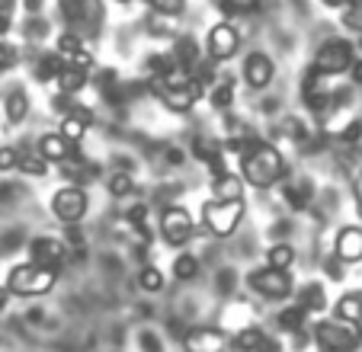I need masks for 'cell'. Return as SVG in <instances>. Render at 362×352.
I'll list each match as a JSON object with an SVG mask.
<instances>
[{
  "instance_id": "6da1fadb",
  "label": "cell",
  "mask_w": 362,
  "mask_h": 352,
  "mask_svg": "<svg viewBox=\"0 0 362 352\" xmlns=\"http://www.w3.org/2000/svg\"><path fill=\"white\" fill-rule=\"evenodd\" d=\"M240 180L260 192L273 189L276 183L286 180V157H282L279 148H273L269 141L253 138V141L240 151Z\"/></svg>"
},
{
  "instance_id": "7a4b0ae2",
  "label": "cell",
  "mask_w": 362,
  "mask_h": 352,
  "mask_svg": "<svg viewBox=\"0 0 362 352\" xmlns=\"http://www.w3.org/2000/svg\"><path fill=\"white\" fill-rule=\"evenodd\" d=\"M151 90L160 96L170 112H189L199 100L205 96V83L199 81L192 71L180 68V64H170L160 74H151Z\"/></svg>"
},
{
  "instance_id": "3957f363",
  "label": "cell",
  "mask_w": 362,
  "mask_h": 352,
  "mask_svg": "<svg viewBox=\"0 0 362 352\" xmlns=\"http://www.w3.org/2000/svg\"><path fill=\"white\" fill-rule=\"evenodd\" d=\"M58 282V269L52 266H35V263H20L10 269L7 276V291L16 298H42L55 288Z\"/></svg>"
},
{
  "instance_id": "277c9868",
  "label": "cell",
  "mask_w": 362,
  "mask_h": 352,
  "mask_svg": "<svg viewBox=\"0 0 362 352\" xmlns=\"http://www.w3.org/2000/svg\"><path fill=\"white\" fill-rule=\"evenodd\" d=\"M244 215H247L244 199H228V202L212 199V202L202 205V224L209 234H215V237H231L234 230L240 228Z\"/></svg>"
},
{
  "instance_id": "5b68a950",
  "label": "cell",
  "mask_w": 362,
  "mask_h": 352,
  "mask_svg": "<svg viewBox=\"0 0 362 352\" xmlns=\"http://www.w3.org/2000/svg\"><path fill=\"white\" fill-rule=\"evenodd\" d=\"M356 61V48L349 45L346 39H330L317 48L315 61H311V71L321 77H337L343 71H349V64Z\"/></svg>"
},
{
  "instance_id": "8992f818",
  "label": "cell",
  "mask_w": 362,
  "mask_h": 352,
  "mask_svg": "<svg viewBox=\"0 0 362 352\" xmlns=\"http://www.w3.org/2000/svg\"><path fill=\"white\" fill-rule=\"evenodd\" d=\"M315 343H317L321 352H356L362 339L349 324H340V320H321V324H315Z\"/></svg>"
},
{
  "instance_id": "52a82bcc",
  "label": "cell",
  "mask_w": 362,
  "mask_h": 352,
  "mask_svg": "<svg viewBox=\"0 0 362 352\" xmlns=\"http://www.w3.org/2000/svg\"><path fill=\"white\" fill-rule=\"evenodd\" d=\"M247 282H250V288L260 295V298H269V301H282L288 298L295 291V278L288 269H273V266H267V269H253L250 276H247Z\"/></svg>"
},
{
  "instance_id": "ba28073f",
  "label": "cell",
  "mask_w": 362,
  "mask_h": 352,
  "mask_svg": "<svg viewBox=\"0 0 362 352\" xmlns=\"http://www.w3.org/2000/svg\"><path fill=\"white\" fill-rule=\"evenodd\" d=\"M238 48H240V33L231 20L215 23L209 29V35H205V52H209V61H215V64L231 61L234 54H238Z\"/></svg>"
},
{
  "instance_id": "9c48e42d",
  "label": "cell",
  "mask_w": 362,
  "mask_h": 352,
  "mask_svg": "<svg viewBox=\"0 0 362 352\" xmlns=\"http://www.w3.org/2000/svg\"><path fill=\"white\" fill-rule=\"evenodd\" d=\"M90 211V196L81 186H62V189L52 196V215L62 224H77L83 221Z\"/></svg>"
},
{
  "instance_id": "30bf717a",
  "label": "cell",
  "mask_w": 362,
  "mask_h": 352,
  "mask_svg": "<svg viewBox=\"0 0 362 352\" xmlns=\"http://www.w3.org/2000/svg\"><path fill=\"white\" fill-rule=\"evenodd\" d=\"M192 234H196V224H192V215L183 205H167L160 211V237L167 247H186Z\"/></svg>"
},
{
  "instance_id": "8fae6325",
  "label": "cell",
  "mask_w": 362,
  "mask_h": 352,
  "mask_svg": "<svg viewBox=\"0 0 362 352\" xmlns=\"http://www.w3.org/2000/svg\"><path fill=\"white\" fill-rule=\"evenodd\" d=\"M186 352H228L231 349V336L218 327H199L183 339Z\"/></svg>"
},
{
  "instance_id": "7c38bea8",
  "label": "cell",
  "mask_w": 362,
  "mask_h": 352,
  "mask_svg": "<svg viewBox=\"0 0 362 352\" xmlns=\"http://www.w3.org/2000/svg\"><path fill=\"white\" fill-rule=\"evenodd\" d=\"M334 259H340V263H362V228L359 224H346V228L337 230Z\"/></svg>"
},
{
  "instance_id": "4fadbf2b",
  "label": "cell",
  "mask_w": 362,
  "mask_h": 352,
  "mask_svg": "<svg viewBox=\"0 0 362 352\" xmlns=\"http://www.w3.org/2000/svg\"><path fill=\"white\" fill-rule=\"evenodd\" d=\"M58 54H62L64 64H74V68H93V54H90V48L83 45V39L77 33H64L58 35Z\"/></svg>"
},
{
  "instance_id": "5bb4252c",
  "label": "cell",
  "mask_w": 362,
  "mask_h": 352,
  "mask_svg": "<svg viewBox=\"0 0 362 352\" xmlns=\"http://www.w3.org/2000/svg\"><path fill=\"white\" fill-rule=\"evenodd\" d=\"M273 74H276V68H273V61H269V54L253 52L244 58V81L250 83L253 90H267L269 83H273Z\"/></svg>"
},
{
  "instance_id": "9a60e30c",
  "label": "cell",
  "mask_w": 362,
  "mask_h": 352,
  "mask_svg": "<svg viewBox=\"0 0 362 352\" xmlns=\"http://www.w3.org/2000/svg\"><path fill=\"white\" fill-rule=\"evenodd\" d=\"M62 259H64V244L58 237H35L33 244H29V263L58 269Z\"/></svg>"
},
{
  "instance_id": "2e32d148",
  "label": "cell",
  "mask_w": 362,
  "mask_h": 352,
  "mask_svg": "<svg viewBox=\"0 0 362 352\" xmlns=\"http://www.w3.org/2000/svg\"><path fill=\"white\" fill-rule=\"evenodd\" d=\"M90 125H93V112H90L87 106H71L68 112L62 115V135L68 138L71 144H77V141H83V135L90 131Z\"/></svg>"
},
{
  "instance_id": "e0dca14e",
  "label": "cell",
  "mask_w": 362,
  "mask_h": 352,
  "mask_svg": "<svg viewBox=\"0 0 362 352\" xmlns=\"http://www.w3.org/2000/svg\"><path fill=\"white\" fill-rule=\"evenodd\" d=\"M74 154V144L62 135V131H48V135L39 138V157L48 163H62Z\"/></svg>"
},
{
  "instance_id": "ac0fdd59",
  "label": "cell",
  "mask_w": 362,
  "mask_h": 352,
  "mask_svg": "<svg viewBox=\"0 0 362 352\" xmlns=\"http://www.w3.org/2000/svg\"><path fill=\"white\" fill-rule=\"evenodd\" d=\"M87 81H90V71L74 68V64H64V68L55 74V87H58V93H64V96L81 93V90L87 87Z\"/></svg>"
},
{
  "instance_id": "d6986e66",
  "label": "cell",
  "mask_w": 362,
  "mask_h": 352,
  "mask_svg": "<svg viewBox=\"0 0 362 352\" xmlns=\"http://www.w3.org/2000/svg\"><path fill=\"white\" fill-rule=\"evenodd\" d=\"M301 96H305L308 109H315V112H324V109L330 106V96H327V90H324V83H321V74H315V71H308L305 74Z\"/></svg>"
},
{
  "instance_id": "ffe728a7",
  "label": "cell",
  "mask_w": 362,
  "mask_h": 352,
  "mask_svg": "<svg viewBox=\"0 0 362 352\" xmlns=\"http://www.w3.org/2000/svg\"><path fill=\"white\" fill-rule=\"evenodd\" d=\"M205 96H209V102H212L218 112H225V109L234 106V96H238V87H234L231 77H215L212 87L205 90Z\"/></svg>"
},
{
  "instance_id": "44dd1931",
  "label": "cell",
  "mask_w": 362,
  "mask_h": 352,
  "mask_svg": "<svg viewBox=\"0 0 362 352\" xmlns=\"http://www.w3.org/2000/svg\"><path fill=\"white\" fill-rule=\"evenodd\" d=\"M337 320L340 324H349L356 327L362 320V291H346L340 301H337Z\"/></svg>"
},
{
  "instance_id": "7402d4cb",
  "label": "cell",
  "mask_w": 362,
  "mask_h": 352,
  "mask_svg": "<svg viewBox=\"0 0 362 352\" xmlns=\"http://www.w3.org/2000/svg\"><path fill=\"white\" fill-rule=\"evenodd\" d=\"M4 115H7L10 125H20L23 119L29 115V96L26 90H10L7 96H4Z\"/></svg>"
},
{
  "instance_id": "603a6c76",
  "label": "cell",
  "mask_w": 362,
  "mask_h": 352,
  "mask_svg": "<svg viewBox=\"0 0 362 352\" xmlns=\"http://www.w3.org/2000/svg\"><path fill=\"white\" fill-rule=\"evenodd\" d=\"M212 196L228 202V199H244V180L234 173H221L215 176V186H212Z\"/></svg>"
},
{
  "instance_id": "cb8c5ba5",
  "label": "cell",
  "mask_w": 362,
  "mask_h": 352,
  "mask_svg": "<svg viewBox=\"0 0 362 352\" xmlns=\"http://www.w3.org/2000/svg\"><path fill=\"white\" fill-rule=\"evenodd\" d=\"M199 61H202V54H199V45H196V42H192L189 35L177 39V45H173V64H180V68L192 71Z\"/></svg>"
},
{
  "instance_id": "d4e9b609",
  "label": "cell",
  "mask_w": 362,
  "mask_h": 352,
  "mask_svg": "<svg viewBox=\"0 0 362 352\" xmlns=\"http://www.w3.org/2000/svg\"><path fill=\"white\" fill-rule=\"evenodd\" d=\"M298 307L301 311H311V314H321L327 307V295H324V285L311 282L298 291Z\"/></svg>"
},
{
  "instance_id": "484cf974",
  "label": "cell",
  "mask_w": 362,
  "mask_h": 352,
  "mask_svg": "<svg viewBox=\"0 0 362 352\" xmlns=\"http://www.w3.org/2000/svg\"><path fill=\"white\" fill-rule=\"evenodd\" d=\"M263 339H267V333H263L260 327H244V330L234 333L231 349L234 352H257L263 346Z\"/></svg>"
},
{
  "instance_id": "4316f807",
  "label": "cell",
  "mask_w": 362,
  "mask_h": 352,
  "mask_svg": "<svg viewBox=\"0 0 362 352\" xmlns=\"http://www.w3.org/2000/svg\"><path fill=\"white\" fill-rule=\"evenodd\" d=\"M64 68V61H62V54L58 52H48V54H42L39 61H35V81H42V83H48V81H55V74Z\"/></svg>"
},
{
  "instance_id": "83f0119b",
  "label": "cell",
  "mask_w": 362,
  "mask_h": 352,
  "mask_svg": "<svg viewBox=\"0 0 362 352\" xmlns=\"http://www.w3.org/2000/svg\"><path fill=\"white\" fill-rule=\"evenodd\" d=\"M295 257H298V253H295L292 244H276L267 250V266H273V269H292Z\"/></svg>"
},
{
  "instance_id": "f1b7e54d",
  "label": "cell",
  "mask_w": 362,
  "mask_h": 352,
  "mask_svg": "<svg viewBox=\"0 0 362 352\" xmlns=\"http://www.w3.org/2000/svg\"><path fill=\"white\" fill-rule=\"evenodd\" d=\"M106 189H110L112 199H129L135 192V180H132V173H112L106 180Z\"/></svg>"
},
{
  "instance_id": "f546056e",
  "label": "cell",
  "mask_w": 362,
  "mask_h": 352,
  "mask_svg": "<svg viewBox=\"0 0 362 352\" xmlns=\"http://www.w3.org/2000/svg\"><path fill=\"white\" fill-rule=\"evenodd\" d=\"M173 276L180 278V282H189V278L199 276V259L192 257V253H180L177 259H173Z\"/></svg>"
},
{
  "instance_id": "4dcf8cb0",
  "label": "cell",
  "mask_w": 362,
  "mask_h": 352,
  "mask_svg": "<svg viewBox=\"0 0 362 352\" xmlns=\"http://www.w3.org/2000/svg\"><path fill=\"white\" fill-rule=\"evenodd\" d=\"M282 196H286V202L292 205L295 211H301L308 205V199H311V186L308 183H288L286 189H282Z\"/></svg>"
},
{
  "instance_id": "1f68e13d",
  "label": "cell",
  "mask_w": 362,
  "mask_h": 352,
  "mask_svg": "<svg viewBox=\"0 0 362 352\" xmlns=\"http://www.w3.org/2000/svg\"><path fill=\"white\" fill-rule=\"evenodd\" d=\"M58 10L68 23H81L90 13V0H58Z\"/></svg>"
},
{
  "instance_id": "d6a6232c",
  "label": "cell",
  "mask_w": 362,
  "mask_h": 352,
  "mask_svg": "<svg viewBox=\"0 0 362 352\" xmlns=\"http://www.w3.org/2000/svg\"><path fill=\"white\" fill-rule=\"evenodd\" d=\"M138 285H141L144 291H164V272L158 269V266H144L141 272H138Z\"/></svg>"
},
{
  "instance_id": "836d02e7",
  "label": "cell",
  "mask_w": 362,
  "mask_h": 352,
  "mask_svg": "<svg viewBox=\"0 0 362 352\" xmlns=\"http://www.w3.org/2000/svg\"><path fill=\"white\" fill-rule=\"evenodd\" d=\"M16 170H23L26 176H45L48 173V160H42V157H35V154H20Z\"/></svg>"
},
{
  "instance_id": "e575fe53",
  "label": "cell",
  "mask_w": 362,
  "mask_h": 352,
  "mask_svg": "<svg viewBox=\"0 0 362 352\" xmlns=\"http://www.w3.org/2000/svg\"><path fill=\"white\" fill-rule=\"evenodd\" d=\"M158 16H180L186 10V0H144Z\"/></svg>"
},
{
  "instance_id": "d590c367",
  "label": "cell",
  "mask_w": 362,
  "mask_h": 352,
  "mask_svg": "<svg viewBox=\"0 0 362 352\" xmlns=\"http://www.w3.org/2000/svg\"><path fill=\"white\" fill-rule=\"evenodd\" d=\"M148 215H151L148 205H141V202L132 205V209H129V224L138 230V234H141V237H151V230H148Z\"/></svg>"
},
{
  "instance_id": "8d00e7d4",
  "label": "cell",
  "mask_w": 362,
  "mask_h": 352,
  "mask_svg": "<svg viewBox=\"0 0 362 352\" xmlns=\"http://www.w3.org/2000/svg\"><path fill=\"white\" fill-rule=\"evenodd\" d=\"M305 317H308V311H301L298 305H295V307H286V311L279 314V327H286V330L298 333L301 327H305Z\"/></svg>"
},
{
  "instance_id": "74e56055",
  "label": "cell",
  "mask_w": 362,
  "mask_h": 352,
  "mask_svg": "<svg viewBox=\"0 0 362 352\" xmlns=\"http://www.w3.org/2000/svg\"><path fill=\"white\" fill-rule=\"evenodd\" d=\"M343 26L362 35V0H353L349 7H343Z\"/></svg>"
},
{
  "instance_id": "f35d334b",
  "label": "cell",
  "mask_w": 362,
  "mask_h": 352,
  "mask_svg": "<svg viewBox=\"0 0 362 352\" xmlns=\"http://www.w3.org/2000/svg\"><path fill=\"white\" fill-rule=\"evenodd\" d=\"M16 163H20V151L10 148V144H4V148H0V173L16 170Z\"/></svg>"
},
{
  "instance_id": "ab89813d",
  "label": "cell",
  "mask_w": 362,
  "mask_h": 352,
  "mask_svg": "<svg viewBox=\"0 0 362 352\" xmlns=\"http://www.w3.org/2000/svg\"><path fill=\"white\" fill-rule=\"evenodd\" d=\"M16 58H20V52H16V48L10 45V42L0 39V68H13Z\"/></svg>"
},
{
  "instance_id": "60d3db41",
  "label": "cell",
  "mask_w": 362,
  "mask_h": 352,
  "mask_svg": "<svg viewBox=\"0 0 362 352\" xmlns=\"http://www.w3.org/2000/svg\"><path fill=\"white\" fill-rule=\"evenodd\" d=\"M340 138H343L346 144H356V141H359V138H362V122H359V119H353V122H349L346 129L340 131Z\"/></svg>"
},
{
  "instance_id": "b9f144b4",
  "label": "cell",
  "mask_w": 362,
  "mask_h": 352,
  "mask_svg": "<svg viewBox=\"0 0 362 352\" xmlns=\"http://www.w3.org/2000/svg\"><path fill=\"white\" fill-rule=\"evenodd\" d=\"M221 10H225V16H238V13H244L240 0H221Z\"/></svg>"
},
{
  "instance_id": "7bdbcfd3",
  "label": "cell",
  "mask_w": 362,
  "mask_h": 352,
  "mask_svg": "<svg viewBox=\"0 0 362 352\" xmlns=\"http://www.w3.org/2000/svg\"><path fill=\"white\" fill-rule=\"evenodd\" d=\"M353 196H356V211H359V218H362V173H359V176H356Z\"/></svg>"
},
{
  "instance_id": "ee69618b",
  "label": "cell",
  "mask_w": 362,
  "mask_h": 352,
  "mask_svg": "<svg viewBox=\"0 0 362 352\" xmlns=\"http://www.w3.org/2000/svg\"><path fill=\"white\" fill-rule=\"evenodd\" d=\"M10 29H13V16H10V13H0V39H4Z\"/></svg>"
},
{
  "instance_id": "f6af8a7d",
  "label": "cell",
  "mask_w": 362,
  "mask_h": 352,
  "mask_svg": "<svg viewBox=\"0 0 362 352\" xmlns=\"http://www.w3.org/2000/svg\"><path fill=\"white\" fill-rule=\"evenodd\" d=\"M257 352H279V343H276L273 336H267V339H263V346H260Z\"/></svg>"
},
{
  "instance_id": "bcb514c9",
  "label": "cell",
  "mask_w": 362,
  "mask_h": 352,
  "mask_svg": "<svg viewBox=\"0 0 362 352\" xmlns=\"http://www.w3.org/2000/svg\"><path fill=\"white\" fill-rule=\"evenodd\" d=\"M349 74H353V81H356V83H362V58H359V61L349 64Z\"/></svg>"
},
{
  "instance_id": "7dc6e473",
  "label": "cell",
  "mask_w": 362,
  "mask_h": 352,
  "mask_svg": "<svg viewBox=\"0 0 362 352\" xmlns=\"http://www.w3.org/2000/svg\"><path fill=\"white\" fill-rule=\"evenodd\" d=\"M23 7L29 10V13H39V7H42V0H23Z\"/></svg>"
},
{
  "instance_id": "c3c4849f",
  "label": "cell",
  "mask_w": 362,
  "mask_h": 352,
  "mask_svg": "<svg viewBox=\"0 0 362 352\" xmlns=\"http://www.w3.org/2000/svg\"><path fill=\"white\" fill-rule=\"evenodd\" d=\"M321 4H327V7H349V4H353V0H321Z\"/></svg>"
},
{
  "instance_id": "681fc988",
  "label": "cell",
  "mask_w": 362,
  "mask_h": 352,
  "mask_svg": "<svg viewBox=\"0 0 362 352\" xmlns=\"http://www.w3.org/2000/svg\"><path fill=\"white\" fill-rule=\"evenodd\" d=\"M13 4L16 0H0V13H13Z\"/></svg>"
},
{
  "instance_id": "f907efd6",
  "label": "cell",
  "mask_w": 362,
  "mask_h": 352,
  "mask_svg": "<svg viewBox=\"0 0 362 352\" xmlns=\"http://www.w3.org/2000/svg\"><path fill=\"white\" fill-rule=\"evenodd\" d=\"M7 301H10V291L0 285V307H7Z\"/></svg>"
},
{
  "instance_id": "816d5d0a",
  "label": "cell",
  "mask_w": 362,
  "mask_h": 352,
  "mask_svg": "<svg viewBox=\"0 0 362 352\" xmlns=\"http://www.w3.org/2000/svg\"><path fill=\"white\" fill-rule=\"evenodd\" d=\"M327 272H330V276H334V278H340V276H343V272H340V266H337V263H327Z\"/></svg>"
},
{
  "instance_id": "f5cc1de1",
  "label": "cell",
  "mask_w": 362,
  "mask_h": 352,
  "mask_svg": "<svg viewBox=\"0 0 362 352\" xmlns=\"http://www.w3.org/2000/svg\"><path fill=\"white\" fill-rule=\"evenodd\" d=\"M356 333H359V339H362V320H359V324H356Z\"/></svg>"
},
{
  "instance_id": "db71d44e",
  "label": "cell",
  "mask_w": 362,
  "mask_h": 352,
  "mask_svg": "<svg viewBox=\"0 0 362 352\" xmlns=\"http://www.w3.org/2000/svg\"><path fill=\"white\" fill-rule=\"evenodd\" d=\"M119 4H132V0H119Z\"/></svg>"
},
{
  "instance_id": "11a10c76",
  "label": "cell",
  "mask_w": 362,
  "mask_h": 352,
  "mask_svg": "<svg viewBox=\"0 0 362 352\" xmlns=\"http://www.w3.org/2000/svg\"><path fill=\"white\" fill-rule=\"evenodd\" d=\"M359 52H362V42H359Z\"/></svg>"
}]
</instances>
